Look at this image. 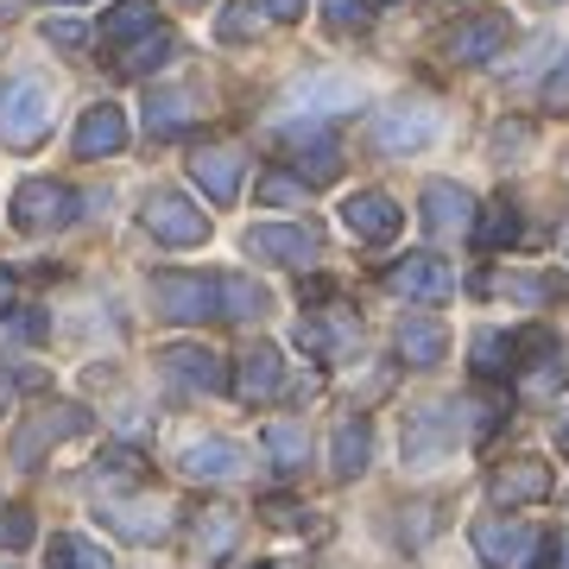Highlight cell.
<instances>
[{
    "label": "cell",
    "instance_id": "46",
    "mask_svg": "<svg viewBox=\"0 0 569 569\" xmlns=\"http://www.w3.org/2000/svg\"><path fill=\"white\" fill-rule=\"evenodd\" d=\"M557 569H569V538H563V545H557Z\"/></svg>",
    "mask_w": 569,
    "mask_h": 569
},
{
    "label": "cell",
    "instance_id": "14",
    "mask_svg": "<svg viewBox=\"0 0 569 569\" xmlns=\"http://www.w3.org/2000/svg\"><path fill=\"white\" fill-rule=\"evenodd\" d=\"M152 367H159V373H178V387H190V392H222V361H216L209 348H197V342L159 348Z\"/></svg>",
    "mask_w": 569,
    "mask_h": 569
},
{
    "label": "cell",
    "instance_id": "12",
    "mask_svg": "<svg viewBox=\"0 0 569 569\" xmlns=\"http://www.w3.org/2000/svg\"><path fill=\"white\" fill-rule=\"evenodd\" d=\"M190 178L209 203H234L241 197V152L234 146H197L190 152Z\"/></svg>",
    "mask_w": 569,
    "mask_h": 569
},
{
    "label": "cell",
    "instance_id": "19",
    "mask_svg": "<svg viewBox=\"0 0 569 569\" xmlns=\"http://www.w3.org/2000/svg\"><path fill=\"white\" fill-rule=\"evenodd\" d=\"M449 425H456V411H449V406L418 411V418H411V430H406V462H411V468L443 462L449 443H456V437H449Z\"/></svg>",
    "mask_w": 569,
    "mask_h": 569
},
{
    "label": "cell",
    "instance_id": "15",
    "mask_svg": "<svg viewBox=\"0 0 569 569\" xmlns=\"http://www.w3.org/2000/svg\"><path fill=\"white\" fill-rule=\"evenodd\" d=\"M77 159H114V152H127V114L114 102H96L89 114L77 121Z\"/></svg>",
    "mask_w": 569,
    "mask_h": 569
},
{
    "label": "cell",
    "instance_id": "11",
    "mask_svg": "<svg viewBox=\"0 0 569 569\" xmlns=\"http://www.w3.org/2000/svg\"><path fill=\"white\" fill-rule=\"evenodd\" d=\"M291 114H305V121H323V114H348V108H361V89L342 77H305L291 82V96H284Z\"/></svg>",
    "mask_w": 569,
    "mask_h": 569
},
{
    "label": "cell",
    "instance_id": "49",
    "mask_svg": "<svg viewBox=\"0 0 569 569\" xmlns=\"http://www.w3.org/2000/svg\"><path fill=\"white\" fill-rule=\"evenodd\" d=\"M58 7H77V0H58Z\"/></svg>",
    "mask_w": 569,
    "mask_h": 569
},
{
    "label": "cell",
    "instance_id": "7",
    "mask_svg": "<svg viewBox=\"0 0 569 569\" xmlns=\"http://www.w3.org/2000/svg\"><path fill=\"white\" fill-rule=\"evenodd\" d=\"M512 373L526 380L531 399H557V392L569 387V361H563V348H557V336H550V329L519 336V367H512Z\"/></svg>",
    "mask_w": 569,
    "mask_h": 569
},
{
    "label": "cell",
    "instance_id": "38",
    "mask_svg": "<svg viewBox=\"0 0 569 569\" xmlns=\"http://www.w3.org/2000/svg\"><path fill=\"white\" fill-rule=\"evenodd\" d=\"M367 7H373V0H323V20L336 26V32H361Z\"/></svg>",
    "mask_w": 569,
    "mask_h": 569
},
{
    "label": "cell",
    "instance_id": "33",
    "mask_svg": "<svg viewBox=\"0 0 569 569\" xmlns=\"http://www.w3.org/2000/svg\"><path fill=\"white\" fill-rule=\"evenodd\" d=\"M305 190H310V183L298 178V171H266V178L253 183V197H260L266 209H298V203H305Z\"/></svg>",
    "mask_w": 569,
    "mask_h": 569
},
{
    "label": "cell",
    "instance_id": "5",
    "mask_svg": "<svg viewBox=\"0 0 569 569\" xmlns=\"http://www.w3.org/2000/svg\"><path fill=\"white\" fill-rule=\"evenodd\" d=\"M152 305H159V317H171V323H209V317H222V279H203V272H159Z\"/></svg>",
    "mask_w": 569,
    "mask_h": 569
},
{
    "label": "cell",
    "instance_id": "6",
    "mask_svg": "<svg viewBox=\"0 0 569 569\" xmlns=\"http://www.w3.org/2000/svg\"><path fill=\"white\" fill-rule=\"evenodd\" d=\"M140 222H146V234L164 241V247H203L209 241V216L190 203V197H178V190H152L140 203Z\"/></svg>",
    "mask_w": 569,
    "mask_h": 569
},
{
    "label": "cell",
    "instance_id": "31",
    "mask_svg": "<svg viewBox=\"0 0 569 569\" xmlns=\"http://www.w3.org/2000/svg\"><path fill=\"white\" fill-rule=\"evenodd\" d=\"M266 449H272L279 475H305L310 443H305V430H298V425H272V430H266Z\"/></svg>",
    "mask_w": 569,
    "mask_h": 569
},
{
    "label": "cell",
    "instance_id": "20",
    "mask_svg": "<svg viewBox=\"0 0 569 569\" xmlns=\"http://www.w3.org/2000/svg\"><path fill=\"white\" fill-rule=\"evenodd\" d=\"M178 468L190 475V481H234V475L247 468V456L228 443V437H203V443H190L178 456Z\"/></svg>",
    "mask_w": 569,
    "mask_h": 569
},
{
    "label": "cell",
    "instance_id": "35",
    "mask_svg": "<svg viewBox=\"0 0 569 569\" xmlns=\"http://www.w3.org/2000/svg\"><path fill=\"white\" fill-rule=\"evenodd\" d=\"M89 475H96V481H146V456L140 449H102Z\"/></svg>",
    "mask_w": 569,
    "mask_h": 569
},
{
    "label": "cell",
    "instance_id": "24",
    "mask_svg": "<svg viewBox=\"0 0 569 569\" xmlns=\"http://www.w3.org/2000/svg\"><path fill=\"white\" fill-rule=\"evenodd\" d=\"M367 456H373L367 418H342V425H336V443H329V475H336V481H355L367 468Z\"/></svg>",
    "mask_w": 569,
    "mask_h": 569
},
{
    "label": "cell",
    "instance_id": "50",
    "mask_svg": "<svg viewBox=\"0 0 569 569\" xmlns=\"http://www.w3.org/2000/svg\"><path fill=\"white\" fill-rule=\"evenodd\" d=\"M183 7H197V0H183Z\"/></svg>",
    "mask_w": 569,
    "mask_h": 569
},
{
    "label": "cell",
    "instance_id": "44",
    "mask_svg": "<svg viewBox=\"0 0 569 569\" xmlns=\"http://www.w3.org/2000/svg\"><path fill=\"white\" fill-rule=\"evenodd\" d=\"M13 305H20V279H13V266H0V317Z\"/></svg>",
    "mask_w": 569,
    "mask_h": 569
},
{
    "label": "cell",
    "instance_id": "37",
    "mask_svg": "<svg viewBox=\"0 0 569 569\" xmlns=\"http://www.w3.org/2000/svg\"><path fill=\"white\" fill-rule=\"evenodd\" d=\"M63 545V563L70 569H114V557H108L96 538H82V531H70V538H58Z\"/></svg>",
    "mask_w": 569,
    "mask_h": 569
},
{
    "label": "cell",
    "instance_id": "10",
    "mask_svg": "<svg viewBox=\"0 0 569 569\" xmlns=\"http://www.w3.org/2000/svg\"><path fill=\"white\" fill-rule=\"evenodd\" d=\"M77 430H89V411L82 406H39L32 418H26L13 456H20V462H39L44 443H63V437H77Z\"/></svg>",
    "mask_w": 569,
    "mask_h": 569
},
{
    "label": "cell",
    "instance_id": "47",
    "mask_svg": "<svg viewBox=\"0 0 569 569\" xmlns=\"http://www.w3.org/2000/svg\"><path fill=\"white\" fill-rule=\"evenodd\" d=\"M373 7H399V0H373Z\"/></svg>",
    "mask_w": 569,
    "mask_h": 569
},
{
    "label": "cell",
    "instance_id": "48",
    "mask_svg": "<svg viewBox=\"0 0 569 569\" xmlns=\"http://www.w3.org/2000/svg\"><path fill=\"white\" fill-rule=\"evenodd\" d=\"M253 569H279V563H253Z\"/></svg>",
    "mask_w": 569,
    "mask_h": 569
},
{
    "label": "cell",
    "instance_id": "39",
    "mask_svg": "<svg viewBox=\"0 0 569 569\" xmlns=\"http://www.w3.org/2000/svg\"><path fill=\"white\" fill-rule=\"evenodd\" d=\"M0 545H7V550H26V545H32V512H26V507H7V512H0Z\"/></svg>",
    "mask_w": 569,
    "mask_h": 569
},
{
    "label": "cell",
    "instance_id": "2",
    "mask_svg": "<svg viewBox=\"0 0 569 569\" xmlns=\"http://www.w3.org/2000/svg\"><path fill=\"white\" fill-rule=\"evenodd\" d=\"M51 127V89L39 77H13L0 89V146L13 152H32Z\"/></svg>",
    "mask_w": 569,
    "mask_h": 569
},
{
    "label": "cell",
    "instance_id": "17",
    "mask_svg": "<svg viewBox=\"0 0 569 569\" xmlns=\"http://www.w3.org/2000/svg\"><path fill=\"white\" fill-rule=\"evenodd\" d=\"M253 247H260L266 260H284V266H310L323 253V234L310 222H266L253 228Z\"/></svg>",
    "mask_w": 569,
    "mask_h": 569
},
{
    "label": "cell",
    "instance_id": "42",
    "mask_svg": "<svg viewBox=\"0 0 569 569\" xmlns=\"http://www.w3.org/2000/svg\"><path fill=\"white\" fill-rule=\"evenodd\" d=\"M260 13L272 26H291V20H305V0H260Z\"/></svg>",
    "mask_w": 569,
    "mask_h": 569
},
{
    "label": "cell",
    "instance_id": "32",
    "mask_svg": "<svg viewBox=\"0 0 569 569\" xmlns=\"http://www.w3.org/2000/svg\"><path fill=\"white\" fill-rule=\"evenodd\" d=\"M222 317H234V323L266 317V291L253 279H222Z\"/></svg>",
    "mask_w": 569,
    "mask_h": 569
},
{
    "label": "cell",
    "instance_id": "1",
    "mask_svg": "<svg viewBox=\"0 0 569 569\" xmlns=\"http://www.w3.org/2000/svg\"><path fill=\"white\" fill-rule=\"evenodd\" d=\"M475 557L488 569H550L557 563V545L550 531H531V526H512V519H475Z\"/></svg>",
    "mask_w": 569,
    "mask_h": 569
},
{
    "label": "cell",
    "instance_id": "45",
    "mask_svg": "<svg viewBox=\"0 0 569 569\" xmlns=\"http://www.w3.org/2000/svg\"><path fill=\"white\" fill-rule=\"evenodd\" d=\"M20 336H26V342H39V336H44V317H39V310H26V317H20Z\"/></svg>",
    "mask_w": 569,
    "mask_h": 569
},
{
    "label": "cell",
    "instance_id": "13",
    "mask_svg": "<svg viewBox=\"0 0 569 569\" xmlns=\"http://www.w3.org/2000/svg\"><path fill=\"white\" fill-rule=\"evenodd\" d=\"M342 222H348V234L355 241H367V247H387L392 234H399V203L392 197H380V190H361V197H348L342 203Z\"/></svg>",
    "mask_w": 569,
    "mask_h": 569
},
{
    "label": "cell",
    "instance_id": "40",
    "mask_svg": "<svg viewBox=\"0 0 569 569\" xmlns=\"http://www.w3.org/2000/svg\"><path fill=\"white\" fill-rule=\"evenodd\" d=\"M545 108L550 114H569V51H563V63L545 77Z\"/></svg>",
    "mask_w": 569,
    "mask_h": 569
},
{
    "label": "cell",
    "instance_id": "36",
    "mask_svg": "<svg viewBox=\"0 0 569 569\" xmlns=\"http://www.w3.org/2000/svg\"><path fill=\"white\" fill-rule=\"evenodd\" d=\"M197 526H203V531H197V538H203V550H209V557H222V550L234 545V526H241V512H234V507H209Z\"/></svg>",
    "mask_w": 569,
    "mask_h": 569
},
{
    "label": "cell",
    "instance_id": "25",
    "mask_svg": "<svg viewBox=\"0 0 569 569\" xmlns=\"http://www.w3.org/2000/svg\"><path fill=\"white\" fill-rule=\"evenodd\" d=\"M152 26H164L152 0H114V7L102 13V44H114V51H121V44H133L140 32H152Z\"/></svg>",
    "mask_w": 569,
    "mask_h": 569
},
{
    "label": "cell",
    "instance_id": "18",
    "mask_svg": "<svg viewBox=\"0 0 569 569\" xmlns=\"http://www.w3.org/2000/svg\"><path fill=\"white\" fill-rule=\"evenodd\" d=\"M234 392H241L247 406H272V399L284 392V361H279V348H272V342H253V348H247Z\"/></svg>",
    "mask_w": 569,
    "mask_h": 569
},
{
    "label": "cell",
    "instance_id": "34",
    "mask_svg": "<svg viewBox=\"0 0 569 569\" xmlns=\"http://www.w3.org/2000/svg\"><path fill=\"white\" fill-rule=\"evenodd\" d=\"M507 291L519 298V305H563L569 284L557 279V272H519V279H507Z\"/></svg>",
    "mask_w": 569,
    "mask_h": 569
},
{
    "label": "cell",
    "instance_id": "30",
    "mask_svg": "<svg viewBox=\"0 0 569 569\" xmlns=\"http://www.w3.org/2000/svg\"><path fill=\"white\" fill-rule=\"evenodd\" d=\"M475 241L481 247H512L519 241V209L507 197H493L488 209H475Z\"/></svg>",
    "mask_w": 569,
    "mask_h": 569
},
{
    "label": "cell",
    "instance_id": "29",
    "mask_svg": "<svg viewBox=\"0 0 569 569\" xmlns=\"http://www.w3.org/2000/svg\"><path fill=\"white\" fill-rule=\"evenodd\" d=\"M171 51H178V39H171L164 26H152V32H140L133 44H121V70H127V77H152Z\"/></svg>",
    "mask_w": 569,
    "mask_h": 569
},
{
    "label": "cell",
    "instance_id": "28",
    "mask_svg": "<svg viewBox=\"0 0 569 569\" xmlns=\"http://www.w3.org/2000/svg\"><path fill=\"white\" fill-rule=\"evenodd\" d=\"M512 367H519V342H512L507 329H481V342H475V380H507Z\"/></svg>",
    "mask_w": 569,
    "mask_h": 569
},
{
    "label": "cell",
    "instance_id": "9",
    "mask_svg": "<svg viewBox=\"0 0 569 569\" xmlns=\"http://www.w3.org/2000/svg\"><path fill=\"white\" fill-rule=\"evenodd\" d=\"M387 284L399 298H418V305H449V298H456V272H449V260H437V253H406V260L387 272Z\"/></svg>",
    "mask_w": 569,
    "mask_h": 569
},
{
    "label": "cell",
    "instance_id": "8",
    "mask_svg": "<svg viewBox=\"0 0 569 569\" xmlns=\"http://www.w3.org/2000/svg\"><path fill=\"white\" fill-rule=\"evenodd\" d=\"M550 488H557V475L538 456H512V462H500L488 475L493 507H538V500H550Z\"/></svg>",
    "mask_w": 569,
    "mask_h": 569
},
{
    "label": "cell",
    "instance_id": "23",
    "mask_svg": "<svg viewBox=\"0 0 569 569\" xmlns=\"http://www.w3.org/2000/svg\"><path fill=\"white\" fill-rule=\"evenodd\" d=\"M425 222L437 228V234H462V228H475V197H468L462 183H430Z\"/></svg>",
    "mask_w": 569,
    "mask_h": 569
},
{
    "label": "cell",
    "instance_id": "16",
    "mask_svg": "<svg viewBox=\"0 0 569 569\" xmlns=\"http://www.w3.org/2000/svg\"><path fill=\"white\" fill-rule=\"evenodd\" d=\"M355 342H361V323L348 310H310V317H298V348H310L317 361H329V355H342Z\"/></svg>",
    "mask_w": 569,
    "mask_h": 569
},
{
    "label": "cell",
    "instance_id": "43",
    "mask_svg": "<svg viewBox=\"0 0 569 569\" xmlns=\"http://www.w3.org/2000/svg\"><path fill=\"white\" fill-rule=\"evenodd\" d=\"M44 39H58L63 51H82V39H89V32H82L77 20H51V26H44Z\"/></svg>",
    "mask_w": 569,
    "mask_h": 569
},
{
    "label": "cell",
    "instance_id": "41",
    "mask_svg": "<svg viewBox=\"0 0 569 569\" xmlns=\"http://www.w3.org/2000/svg\"><path fill=\"white\" fill-rule=\"evenodd\" d=\"M247 13H253V0H234V7L222 13V39H228V44L247 39Z\"/></svg>",
    "mask_w": 569,
    "mask_h": 569
},
{
    "label": "cell",
    "instance_id": "26",
    "mask_svg": "<svg viewBox=\"0 0 569 569\" xmlns=\"http://www.w3.org/2000/svg\"><path fill=\"white\" fill-rule=\"evenodd\" d=\"M190 114H197V102L178 96V89H152L146 96V133L152 140H178L183 127H190Z\"/></svg>",
    "mask_w": 569,
    "mask_h": 569
},
{
    "label": "cell",
    "instance_id": "21",
    "mask_svg": "<svg viewBox=\"0 0 569 569\" xmlns=\"http://www.w3.org/2000/svg\"><path fill=\"white\" fill-rule=\"evenodd\" d=\"M392 348H399V361L406 367H437L449 355V329L437 323V317H406L399 336H392Z\"/></svg>",
    "mask_w": 569,
    "mask_h": 569
},
{
    "label": "cell",
    "instance_id": "4",
    "mask_svg": "<svg viewBox=\"0 0 569 569\" xmlns=\"http://www.w3.org/2000/svg\"><path fill=\"white\" fill-rule=\"evenodd\" d=\"M13 228L20 234H44V228H70L82 216V197L70 190V183H58V178H26L20 190H13Z\"/></svg>",
    "mask_w": 569,
    "mask_h": 569
},
{
    "label": "cell",
    "instance_id": "22",
    "mask_svg": "<svg viewBox=\"0 0 569 569\" xmlns=\"http://www.w3.org/2000/svg\"><path fill=\"white\" fill-rule=\"evenodd\" d=\"M507 39H512V26L500 20V13H481V20H468V26L449 32V58L456 63H488Z\"/></svg>",
    "mask_w": 569,
    "mask_h": 569
},
{
    "label": "cell",
    "instance_id": "27",
    "mask_svg": "<svg viewBox=\"0 0 569 569\" xmlns=\"http://www.w3.org/2000/svg\"><path fill=\"white\" fill-rule=\"evenodd\" d=\"M108 526H121L133 545H152V538H164V526H171V507H159V500H133V507H108Z\"/></svg>",
    "mask_w": 569,
    "mask_h": 569
},
{
    "label": "cell",
    "instance_id": "3",
    "mask_svg": "<svg viewBox=\"0 0 569 569\" xmlns=\"http://www.w3.org/2000/svg\"><path fill=\"white\" fill-rule=\"evenodd\" d=\"M443 133V114H437V102H425V96H406V102H387L380 114H373V146L380 152H425L430 140Z\"/></svg>",
    "mask_w": 569,
    "mask_h": 569
}]
</instances>
